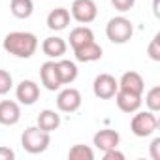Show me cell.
Returning a JSON list of instances; mask_svg holds the SVG:
<instances>
[{
    "label": "cell",
    "mask_w": 160,
    "mask_h": 160,
    "mask_svg": "<svg viewBox=\"0 0 160 160\" xmlns=\"http://www.w3.org/2000/svg\"><path fill=\"white\" fill-rule=\"evenodd\" d=\"M4 49L13 57L30 58L38 49V38L32 32H21V30L10 32L4 38Z\"/></svg>",
    "instance_id": "cell-1"
},
{
    "label": "cell",
    "mask_w": 160,
    "mask_h": 160,
    "mask_svg": "<svg viewBox=\"0 0 160 160\" xmlns=\"http://www.w3.org/2000/svg\"><path fill=\"white\" fill-rule=\"evenodd\" d=\"M51 143V138H49V132L42 130L40 126H28L23 136H21V145L27 152L30 154H40L43 152Z\"/></svg>",
    "instance_id": "cell-2"
},
{
    "label": "cell",
    "mask_w": 160,
    "mask_h": 160,
    "mask_svg": "<svg viewBox=\"0 0 160 160\" xmlns=\"http://www.w3.org/2000/svg\"><path fill=\"white\" fill-rule=\"evenodd\" d=\"M132 34H134L132 21L122 15L109 19V23L106 25V36L113 43H126L132 38Z\"/></svg>",
    "instance_id": "cell-3"
},
{
    "label": "cell",
    "mask_w": 160,
    "mask_h": 160,
    "mask_svg": "<svg viewBox=\"0 0 160 160\" xmlns=\"http://www.w3.org/2000/svg\"><path fill=\"white\" fill-rule=\"evenodd\" d=\"M156 126H158V119L152 111H138L130 121V130L138 138H147L154 134Z\"/></svg>",
    "instance_id": "cell-4"
},
{
    "label": "cell",
    "mask_w": 160,
    "mask_h": 160,
    "mask_svg": "<svg viewBox=\"0 0 160 160\" xmlns=\"http://www.w3.org/2000/svg\"><path fill=\"white\" fill-rule=\"evenodd\" d=\"M70 12H72V17L81 25L92 23L98 15V8L94 0H73Z\"/></svg>",
    "instance_id": "cell-5"
},
{
    "label": "cell",
    "mask_w": 160,
    "mask_h": 160,
    "mask_svg": "<svg viewBox=\"0 0 160 160\" xmlns=\"http://www.w3.org/2000/svg\"><path fill=\"white\" fill-rule=\"evenodd\" d=\"M92 91H94V96L96 98L109 100L119 91V81H117L113 75H109V73H100V75H96L94 83H92Z\"/></svg>",
    "instance_id": "cell-6"
},
{
    "label": "cell",
    "mask_w": 160,
    "mask_h": 160,
    "mask_svg": "<svg viewBox=\"0 0 160 160\" xmlns=\"http://www.w3.org/2000/svg\"><path fill=\"white\" fill-rule=\"evenodd\" d=\"M81 92H79L77 89L73 87H68L64 91L58 92L57 96V108L62 111V113H73L77 111L79 108H81Z\"/></svg>",
    "instance_id": "cell-7"
},
{
    "label": "cell",
    "mask_w": 160,
    "mask_h": 160,
    "mask_svg": "<svg viewBox=\"0 0 160 160\" xmlns=\"http://www.w3.org/2000/svg\"><path fill=\"white\" fill-rule=\"evenodd\" d=\"M15 96L23 106H32L40 98V87L32 79H23L15 89Z\"/></svg>",
    "instance_id": "cell-8"
},
{
    "label": "cell",
    "mask_w": 160,
    "mask_h": 160,
    "mask_svg": "<svg viewBox=\"0 0 160 160\" xmlns=\"http://www.w3.org/2000/svg\"><path fill=\"white\" fill-rule=\"evenodd\" d=\"M40 77H42V85L47 91H57L60 89V77H58V70H57V62L55 60H47L42 64L40 70Z\"/></svg>",
    "instance_id": "cell-9"
},
{
    "label": "cell",
    "mask_w": 160,
    "mask_h": 160,
    "mask_svg": "<svg viewBox=\"0 0 160 160\" xmlns=\"http://www.w3.org/2000/svg\"><path fill=\"white\" fill-rule=\"evenodd\" d=\"M21 119V108L13 100H2L0 102V124L13 126Z\"/></svg>",
    "instance_id": "cell-10"
},
{
    "label": "cell",
    "mask_w": 160,
    "mask_h": 160,
    "mask_svg": "<svg viewBox=\"0 0 160 160\" xmlns=\"http://www.w3.org/2000/svg\"><path fill=\"white\" fill-rule=\"evenodd\" d=\"M115 102L119 106L121 111L124 113H136L141 106V94H134V92H128V91H117L115 92Z\"/></svg>",
    "instance_id": "cell-11"
},
{
    "label": "cell",
    "mask_w": 160,
    "mask_h": 160,
    "mask_svg": "<svg viewBox=\"0 0 160 160\" xmlns=\"http://www.w3.org/2000/svg\"><path fill=\"white\" fill-rule=\"evenodd\" d=\"M119 89L134 92V94H143V89H145L143 77L138 72H124L122 77L119 79Z\"/></svg>",
    "instance_id": "cell-12"
},
{
    "label": "cell",
    "mask_w": 160,
    "mask_h": 160,
    "mask_svg": "<svg viewBox=\"0 0 160 160\" xmlns=\"http://www.w3.org/2000/svg\"><path fill=\"white\" fill-rule=\"evenodd\" d=\"M92 141H94V145H96L100 151H109V149L119 147V143H121V136H119V132L106 128V130L96 132L94 138H92Z\"/></svg>",
    "instance_id": "cell-13"
},
{
    "label": "cell",
    "mask_w": 160,
    "mask_h": 160,
    "mask_svg": "<svg viewBox=\"0 0 160 160\" xmlns=\"http://www.w3.org/2000/svg\"><path fill=\"white\" fill-rule=\"evenodd\" d=\"M73 55L79 62H94V60L102 58V47L96 42H89L81 47L73 49Z\"/></svg>",
    "instance_id": "cell-14"
},
{
    "label": "cell",
    "mask_w": 160,
    "mask_h": 160,
    "mask_svg": "<svg viewBox=\"0 0 160 160\" xmlns=\"http://www.w3.org/2000/svg\"><path fill=\"white\" fill-rule=\"evenodd\" d=\"M66 42L58 36H49L43 40L42 43V51L49 57V58H60L64 53H66Z\"/></svg>",
    "instance_id": "cell-15"
},
{
    "label": "cell",
    "mask_w": 160,
    "mask_h": 160,
    "mask_svg": "<svg viewBox=\"0 0 160 160\" xmlns=\"http://www.w3.org/2000/svg\"><path fill=\"white\" fill-rule=\"evenodd\" d=\"M70 25V12L66 8H55L47 15V27L51 30H64Z\"/></svg>",
    "instance_id": "cell-16"
},
{
    "label": "cell",
    "mask_w": 160,
    "mask_h": 160,
    "mask_svg": "<svg viewBox=\"0 0 160 160\" xmlns=\"http://www.w3.org/2000/svg\"><path fill=\"white\" fill-rule=\"evenodd\" d=\"M70 45L72 49H77V47H81L89 42H94V32L89 28V27H75L72 32H70Z\"/></svg>",
    "instance_id": "cell-17"
},
{
    "label": "cell",
    "mask_w": 160,
    "mask_h": 160,
    "mask_svg": "<svg viewBox=\"0 0 160 160\" xmlns=\"http://www.w3.org/2000/svg\"><path fill=\"white\" fill-rule=\"evenodd\" d=\"M57 70H58V77H60L62 85H70V83H73L77 79V66L72 60H66V58L58 60L57 62Z\"/></svg>",
    "instance_id": "cell-18"
},
{
    "label": "cell",
    "mask_w": 160,
    "mask_h": 160,
    "mask_svg": "<svg viewBox=\"0 0 160 160\" xmlns=\"http://www.w3.org/2000/svg\"><path fill=\"white\" fill-rule=\"evenodd\" d=\"M38 126L51 134L53 130H57L60 126V115L57 111H53V109H43L38 115Z\"/></svg>",
    "instance_id": "cell-19"
},
{
    "label": "cell",
    "mask_w": 160,
    "mask_h": 160,
    "mask_svg": "<svg viewBox=\"0 0 160 160\" xmlns=\"http://www.w3.org/2000/svg\"><path fill=\"white\" fill-rule=\"evenodd\" d=\"M10 10L13 13V17L17 19H28L34 12V4L32 0H12L10 2Z\"/></svg>",
    "instance_id": "cell-20"
},
{
    "label": "cell",
    "mask_w": 160,
    "mask_h": 160,
    "mask_svg": "<svg viewBox=\"0 0 160 160\" xmlns=\"http://www.w3.org/2000/svg\"><path fill=\"white\" fill-rule=\"evenodd\" d=\"M68 158L70 160H92L94 158V151L89 145H73L68 151Z\"/></svg>",
    "instance_id": "cell-21"
},
{
    "label": "cell",
    "mask_w": 160,
    "mask_h": 160,
    "mask_svg": "<svg viewBox=\"0 0 160 160\" xmlns=\"http://www.w3.org/2000/svg\"><path fill=\"white\" fill-rule=\"evenodd\" d=\"M145 106L149 108V111L156 113L160 111V87H152L147 94H145Z\"/></svg>",
    "instance_id": "cell-22"
},
{
    "label": "cell",
    "mask_w": 160,
    "mask_h": 160,
    "mask_svg": "<svg viewBox=\"0 0 160 160\" xmlns=\"http://www.w3.org/2000/svg\"><path fill=\"white\" fill-rule=\"evenodd\" d=\"M12 87H13V77H12V73L6 72V70H0V96L8 94L12 91Z\"/></svg>",
    "instance_id": "cell-23"
},
{
    "label": "cell",
    "mask_w": 160,
    "mask_h": 160,
    "mask_svg": "<svg viewBox=\"0 0 160 160\" xmlns=\"http://www.w3.org/2000/svg\"><path fill=\"white\" fill-rule=\"evenodd\" d=\"M147 55H149L154 62L160 60V34H156V36L151 40V43H149V47H147Z\"/></svg>",
    "instance_id": "cell-24"
},
{
    "label": "cell",
    "mask_w": 160,
    "mask_h": 160,
    "mask_svg": "<svg viewBox=\"0 0 160 160\" xmlns=\"http://www.w3.org/2000/svg\"><path fill=\"white\" fill-rule=\"evenodd\" d=\"M111 4H113V8L119 10V12H128V10L134 8L136 0H111Z\"/></svg>",
    "instance_id": "cell-25"
},
{
    "label": "cell",
    "mask_w": 160,
    "mask_h": 160,
    "mask_svg": "<svg viewBox=\"0 0 160 160\" xmlns=\"http://www.w3.org/2000/svg\"><path fill=\"white\" fill-rule=\"evenodd\" d=\"M104 160H124V154L121 151L115 149H109V151H104Z\"/></svg>",
    "instance_id": "cell-26"
},
{
    "label": "cell",
    "mask_w": 160,
    "mask_h": 160,
    "mask_svg": "<svg viewBox=\"0 0 160 160\" xmlns=\"http://www.w3.org/2000/svg\"><path fill=\"white\" fill-rule=\"evenodd\" d=\"M151 156L152 160H160V138H154L151 143Z\"/></svg>",
    "instance_id": "cell-27"
},
{
    "label": "cell",
    "mask_w": 160,
    "mask_h": 160,
    "mask_svg": "<svg viewBox=\"0 0 160 160\" xmlns=\"http://www.w3.org/2000/svg\"><path fill=\"white\" fill-rule=\"evenodd\" d=\"M15 152L10 147H0V160H13Z\"/></svg>",
    "instance_id": "cell-28"
}]
</instances>
